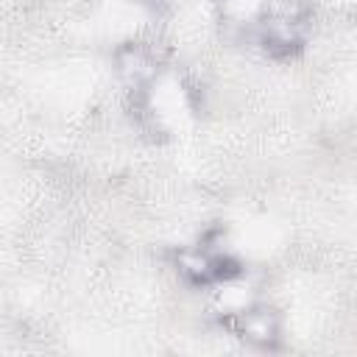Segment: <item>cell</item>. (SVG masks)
I'll return each mask as SVG.
<instances>
[{"label": "cell", "instance_id": "obj_1", "mask_svg": "<svg viewBox=\"0 0 357 357\" xmlns=\"http://www.w3.org/2000/svg\"><path fill=\"white\" fill-rule=\"evenodd\" d=\"M226 321H229V326L234 329L237 337H243L245 343L259 346V349L273 346L279 340V332H282L279 315L273 310L262 307V304H251L248 310H243V312H237Z\"/></svg>", "mask_w": 357, "mask_h": 357}, {"label": "cell", "instance_id": "obj_2", "mask_svg": "<svg viewBox=\"0 0 357 357\" xmlns=\"http://www.w3.org/2000/svg\"><path fill=\"white\" fill-rule=\"evenodd\" d=\"M117 70L126 78V84L139 89V86H145L156 75V61H153V56L142 45H126L117 53Z\"/></svg>", "mask_w": 357, "mask_h": 357}]
</instances>
